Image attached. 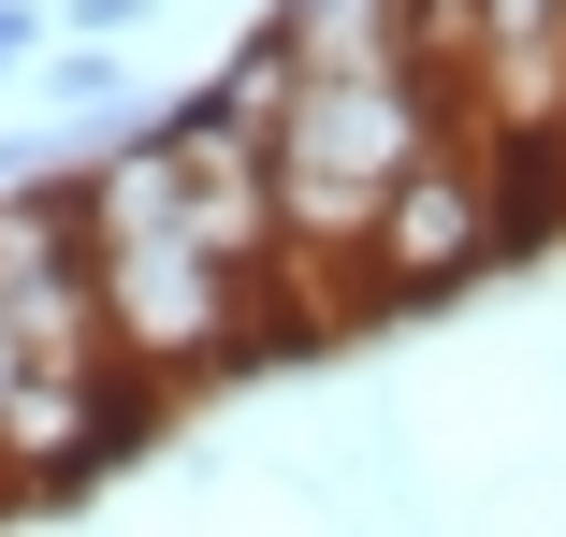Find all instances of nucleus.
Wrapping results in <instances>:
<instances>
[{
	"instance_id": "obj_5",
	"label": "nucleus",
	"mask_w": 566,
	"mask_h": 537,
	"mask_svg": "<svg viewBox=\"0 0 566 537\" xmlns=\"http://www.w3.org/2000/svg\"><path fill=\"white\" fill-rule=\"evenodd\" d=\"M146 15H160V0H59V30H73V44H132Z\"/></svg>"
},
{
	"instance_id": "obj_6",
	"label": "nucleus",
	"mask_w": 566,
	"mask_h": 537,
	"mask_svg": "<svg viewBox=\"0 0 566 537\" xmlns=\"http://www.w3.org/2000/svg\"><path fill=\"white\" fill-rule=\"evenodd\" d=\"M15 378H30V349H15V319H0V407H15Z\"/></svg>"
},
{
	"instance_id": "obj_3",
	"label": "nucleus",
	"mask_w": 566,
	"mask_h": 537,
	"mask_svg": "<svg viewBox=\"0 0 566 537\" xmlns=\"http://www.w3.org/2000/svg\"><path fill=\"white\" fill-rule=\"evenodd\" d=\"M305 73H392L407 59V0H276L262 15Z\"/></svg>"
},
{
	"instance_id": "obj_2",
	"label": "nucleus",
	"mask_w": 566,
	"mask_h": 537,
	"mask_svg": "<svg viewBox=\"0 0 566 537\" xmlns=\"http://www.w3.org/2000/svg\"><path fill=\"white\" fill-rule=\"evenodd\" d=\"M509 160L494 146H436L392 203H378V233L349 262V305H450L480 262H509Z\"/></svg>"
},
{
	"instance_id": "obj_7",
	"label": "nucleus",
	"mask_w": 566,
	"mask_h": 537,
	"mask_svg": "<svg viewBox=\"0 0 566 537\" xmlns=\"http://www.w3.org/2000/svg\"><path fill=\"white\" fill-rule=\"evenodd\" d=\"M262 15H276V0H262Z\"/></svg>"
},
{
	"instance_id": "obj_1",
	"label": "nucleus",
	"mask_w": 566,
	"mask_h": 537,
	"mask_svg": "<svg viewBox=\"0 0 566 537\" xmlns=\"http://www.w3.org/2000/svg\"><path fill=\"white\" fill-rule=\"evenodd\" d=\"M436 146H494V131L421 59H392V73H305V102L276 117V233H291V262L305 276H349L364 233H378V203Z\"/></svg>"
},
{
	"instance_id": "obj_4",
	"label": "nucleus",
	"mask_w": 566,
	"mask_h": 537,
	"mask_svg": "<svg viewBox=\"0 0 566 537\" xmlns=\"http://www.w3.org/2000/svg\"><path fill=\"white\" fill-rule=\"evenodd\" d=\"M44 44H59V0H0V87H30Z\"/></svg>"
}]
</instances>
